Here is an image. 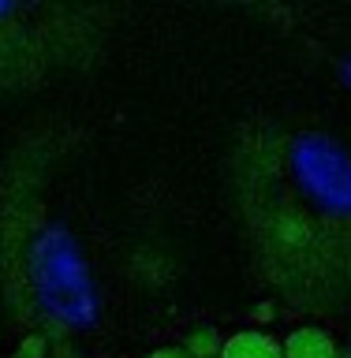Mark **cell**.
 <instances>
[{"label":"cell","instance_id":"cell-1","mask_svg":"<svg viewBox=\"0 0 351 358\" xmlns=\"http://www.w3.org/2000/svg\"><path fill=\"white\" fill-rule=\"evenodd\" d=\"M280 347H284V358H340V343L318 324H303Z\"/></svg>","mask_w":351,"mask_h":358},{"label":"cell","instance_id":"cell-2","mask_svg":"<svg viewBox=\"0 0 351 358\" xmlns=\"http://www.w3.org/2000/svg\"><path fill=\"white\" fill-rule=\"evenodd\" d=\"M221 358H284V347H280L277 336L247 329V332H235L224 340Z\"/></svg>","mask_w":351,"mask_h":358},{"label":"cell","instance_id":"cell-4","mask_svg":"<svg viewBox=\"0 0 351 358\" xmlns=\"http://www.w3.org/2000/svg\"><path fill=\"white\" fill-rule=\"evenodd\" d=\"M15 358H45V340L41 336H27V340L19 343Z\"/></svg>","mask_w":351,"mask_h":358},{"label":"cell","instance_id":"cell-6","mask_svg":"<svg viewBox=\"0 0 351 358\" xmlns=\"http://www.w3.org/2000/svg\"><path fill=\"white\" fill-rule=\"evenodd\" d=\"M254 317H258V321H269V317H273V306H269V302H266V306H258Z\"/></svg>","mask_w":351,"mask_h":358},{"label":"cell","instance_id":"cell-5","mask_svg":"<svg viewBox=\"0 0 351 358\" xmlns=\"http://www.w3.org/2000/svg\"><path fill=\"white\" fill-rule=\"evenodd\" d=\"M146 358H191L184 347H157V351H150Z\"/></svg>","mask_w":351,"mask_h":358},{"label":"cell","instance_id":"cell-3","mask_svg":"<svg viewBox=\"0 0 351 358\" xmlns=\"http://www.w3.org/2000/svg\"><path fill=\"white\" fill-rule=\"evenodd\" d=\"M221 347H224L221 332L209 329V324H202V329H195V332L187 336V347H184V351H187L191 358H221Z\"/></svg>","mask_w":351,"mask_h":358}]
</instances>
